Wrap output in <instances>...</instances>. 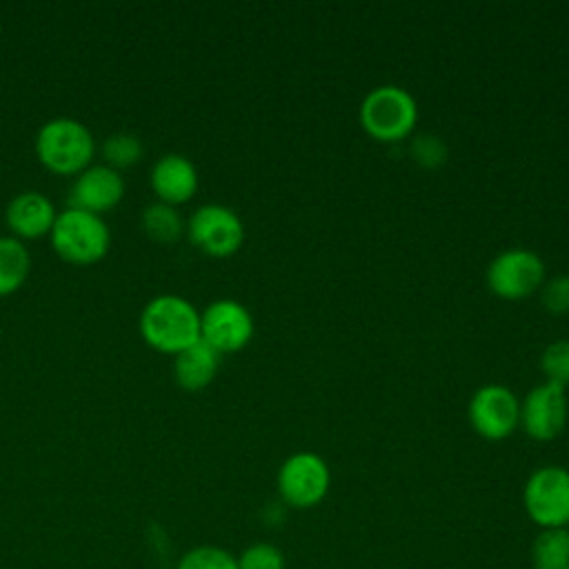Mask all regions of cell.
I'll list each match as a JSON object with an SVG mask.
<instances>
[{
	"label": "cell",
	"instance_id": "obj_1",
	"mask_svg": "<svg viewBox=\"0 0 569 569\" xmlns=\"http://www.w3.org/2000/svg\"><path fill=\"white\" fill-rule=\"evenodd\" d=\"M140 333L153 349L176 356L200 340V311L182 296H156L140 313Z\"/></svg>",
	"mask_w": 569,
	"mask_h": 569
},
{
	"label": "cell",
	"instance_id": "obj_2",
	"mask_svg": "<svg viewBox=\"0 0 569 569\" xmlns=\"http://www.w3.org/2000/svg\"><path fill=\"white\" fill-rule=\"evenodd\" d=\"M358 120L371 138L396 142L413 131L418 102L413 93L400 84H376L360 100Z\"/></svg>",
	"mask_w": 569,
	"mask_h": 569
},
{
	"label": "cell",
	"instance_id": "obj_3",
	"mask_svg": "<svg viewBox=\"0 0 569 569\" xmlns=\"http://www.w3.org/2000/svg\"><path fill=\"white\" fill-rule=\"evenodd\" d=\"M36 153L40 162L60 176L80 173L91 164L96 140L87 124L76 118H51L36 136Z\"/></svg>",
	"mask_w": 569,
	"mask_h": 569
},
{
	"label": "cell",
	"instance_id": "obj_4",
	"mask_svg": "<svg viewBox=\"0 0 569 569\" xmlns=\"http://www.w3.org/2000/svg\"><path fill=\"white\" fill-rule=\"evenodd\" d=\"M51 244L56 253L73 264H91L109 251L111 233L102 216L67 207L56 216L51 229Z\"/></svg>",
	"mask_w": 569,
	"mask_h": 569
},
{
	"label": "cell",
	"instance_id": "obj_5",
	"mask_svg": "<svg viewBox=\"0 0 569 569\" xmlns=\"http://www.w3.org/2000/svg\"><path fill=\"white\" fill-rule=\"evenodd\" d=\"M331 487V469L316 451H296L282 460L276 473V491L284 507L311 509Z\"/></svg>",
	"mask_w": 569,
	"mask_h": 569
},
{
	"label": "cell",
	"instance_id": "obj_6",
	"mask_svg": "<svg viewBox=\"0 0 569 569\" xmlns=\"http://www.w3.org/2000/svg\"><path fill=\"white\" fill-rule=\"evenodd\" d=\"M522 507L538 529L569 527V469L542 465L522 487Z\"/></svg>",
	"mask_w": 569,
	"mask_h": 569
},
{
	"label": "cell",
	"instance_id": "obj_7",
	"mask_svg": "<svg viewBox=\"0 0 569 569\" xmlns=\"http://www.w3.org/2000/svg\"><path fill=\"white\" fill-rule=\"evenodd\" d=\"M485 282L498 298H527L545 282V260L527 247L502 249L489 260Z\"/></svg>",
	"mask_w": 569,
	"mask_h": 569
},
{
	"label": "cell",
	"instance_id": "obj_8",
	"mask_svg": "<svg viewBox=\"0 0 569 569\" xmlns=\"http://www.w3.org/2000/svg\"><path fill=\"white\" fill-rule=\"evenodd\" d=\"M467 420L478 436L502 440L520 425V400L507 385H480L467 402Z\"/></svg>",
	"mask_w": 569,
	"mask_h": 569
},
{
	"label": "cell",
	"instance_id": "obj_9",
	"mask_svg": "<svg viewBox=\"0 0 569 569\" xmlns=\"http://www.w3.org/2000/svg\"><path fill=\"white\" fill-rule=\"evenodd\" d=\"M187 233L200 251L216 258L236 253L244 242V224L240 216L220 202L200 204L189 216Z\"/></svg>",
	"mask_w": 569,
	"mask_h": 569
},
{
	"label": "cell",
	"instance_id": "obj_10",
	"mask_svg": "<svg viewBox=\"0 0 569 569\" xmlns=\"http://www.w3.org/2000/svg\"><path fill=\"white\" fill-rule=\"evenodd\" d=\"M253 331L256 325L251 311L233 298H218L200 311V340L213 347L220 356L247 347Z\"/></svg>",
	"mask_w": 569,
	"mask_h": 569
},
{
	"label": "cell",
	"instance_id": "obj_11",
	"mask_svg": "<svg viewBox=\"0 0 569 569\" xmlns=\"http://www.w3.org/2000/svg\"><path fill=\"white\" fill-rule=\"evenodd\" d=\"M569 420V400L565 387L556 382H538L520 400V425L533 440H553Z\"/></svg>",
	"mask_w": 569,
	"mask_h": 569
},
{
	"label": "cell",
	"instance_id": "obj_12",
	"mask_svg": "<svg viewBox=\"0 0 569 569\" xmlns=\"http://www.w3.org/2000/svg\"><path fill=\"white\" fill-rule=\"evenodd\" d=\"M124 196V178L118 169L109 164H89L82 169L71 189H69V207L82 209L89 213H104L113 209Z\"/></svg>",
	"mask_w": 569,
	"mask_h": 569
},
{
	"label": "cell",
	"instance_id": "obj_13",
	"mask_svg": "<svg viewBox=\"0 0 569 569\" xmlns=\"http://www.w3.org/2000/svg\"><path fill=\"white\" fill-rule=\"evenodd\" d=\"M151 189L160 202L182 204L198 191V169L182 153H164L151 167Z\"/></svg>",
	"mask_w": 569,
	"mask_h": 569
},
{
	"label": "cell",
	"instance_id": "obj_14",
	"mask_svg": "<svg viewBox=\"0 0 569 569\" xmlns=\"http://www.w3.org/2000/svg\"><path fill=\"white\" fill-rule=\"evenodd\" d=\"M56 207L42 191H20L7 204V227L16 238H40L51 233L56 222Z\"/></svg>",
	"mask_w": 569,
	"mask_h": 569
},
{
	"label": "cell",
	"instance_id": "obj_15",
	"mask_svg": "<svg viewBox=\"0 0 569 569\" xmlns=\"http://www.w3.org/2000/svg\"><path fill=\"white\" fill-rule=\"evenodd\" d=\"M220 367V353L204 340H198L176 353L173 376L176 382L187 391H200L216 378Z\"/></svg>",
	"mask_w": 569,
	"mask_h": 569
},
{
	"label": "cell",
	"instance_id": "obj_16",
	"mask_svg": "<svg viewBox=\"0 0 569 569\" xmlns=\"http://www.w3.org/2000/svg\"><path fill=\"white\" fill-rule=\"evenodd\" d=\"M31 269V256L20 238L0 236V296H9L22 287Z\"/></svg>",
	"mask_w": 569,
	"mask_h": 569
},
{
	"label": "cell",
	"instance_id": "obj_17",
	"mask_svg": "<svg viewBox=\"0 0 569 569\" xmlns=\"http://www.w3.org/2000/svg\"><path fill=\"white\" fill-rule=\"evenodd\" d=\"M533 569H569V527L540 529L531 542Z\"/></svg>",
	"mask_w": 569,
	"mask_h": 569
},
{
	"label": "cell",
	"instance_id": "obj_18",
	"mask_svg": "<svg viewBox=\"0 0 569 569\" xmlns=\"http://www.w3.org/2000/svg\"><path fill=\"white\" fill-rule=\"evenodd\" d=\"M142 229L151 240L158 242H173L182 236L184 222L173 204L167 202H151L142 211Z\"/></svg>",
	"mask_w": 569,
	"mask_h": 569
},
{
	"label": "cell",
	"instance_id": "obj_19",
	"mask_svg": "<svg viewBox=\"0 0 569 569\" xmlns=\"http://www.w3.org/2000/svg\"><path fill=\"white\" fill-rule=\"evenodd\" d=\"M176 569H238V558L218 545H196L178 558Z\"/></svg>",
	"mask_w": 569,
	"mask_h": 569
},
{
	"label": "cell",
	"instance_id": "obj_20",
	"mask_svg": "<svg viewBox=\"0 0 569 569\" xmlns=\"http://www.w3.org/2000/svg\"><path fill=\"white\" fill-rule=\"evenodd\" d=\"M144 153L142 140L136 133L129 131H118L111 133L104 142H102V156H104V164L113 167V169H124L131 167L140 160V156Z\"/></svg>",
	"mask_w": 569,
	"mask_h": 569
},
{
	"label": "cell",
	"instance_id": "obj_21",
	"mask_svg": "<svg viewBox=\"0 0 569 569\" xmlns=\"http://www.w3.org/2000/svg\"><path fill=\"white\" fill-rule=\"evenodd\" d=\"M540 371L545 380L569 387V338L551 340L540 353Z\"/></svg>",
	"mask_w": 569,
	"mask_h": 569
},
{
	"label": "cell",
	"instance_id": "obj_22",
	"mask_svg": "<svg viewBox=\"0 0 569 569\" xmlns=\"http://www.w3.org/2000/svg\"><path fill=\"white\" fill-rule=\"evenodd\" d=\"M236 558L238 569H287V558L282 549L267 540L247 545Z\"/></svg>",
	"mask_w": 569,
	"mask_h": 569
},
{
	"label": "cell",
	"instance_id": "obj_23",
	"mask_svg": "<svg viewBox=\"0 0 569 569\" xmlns=\"http://www.w3.org/2000/svg\"><path fill=\"white\" fill-rule=\"evenodd\" d=\"M540 300L549 313H569V273H558L545 280Z\"/></svg>",
	"mask_w": 569,
	"mask_h": 569
},
{
	"label": "cell",
	"instance_id": "obj_24",
	"mask_svg": "<svg viewBox=\"0 0 569 569\" xmlns=\"http://www.w3.org/2000/svg\"><path fill=\"white\" fill-rule=\"evenodd\" d=\"M411 156L422 167H438L447 158V144L438 136H433V133H420L411 142Z\"/></svg>",
	"mask_w": 569,
	"mask_h": 569
}]
</instances>
